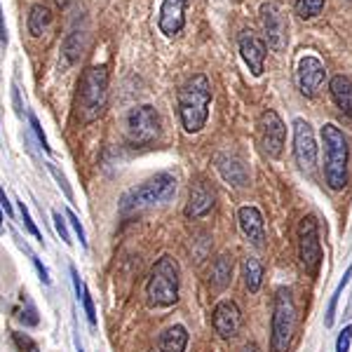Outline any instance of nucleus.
I'll use <instances>...</instances> for the list:
<instances>
[{"label": "nucleus", "mask_w": 352, "mask_h": 352, "mask_svg": "<svg viewBox=\"0 0 352 352\" xmlns=\"http://www.w3.org/2000/svg\"><path fill=\"white\" fill-rule=\"evenodd\" d=\"M179 118L181 124L188 134H197L207 124L209 118V104H212V85L207 76L195 73L186 80L184 87L179 89Z\"/></svg>", "instance_id": "1"}, {"label": "nucleus", "mask_w": 352, "mask_h": 352, "mask_svg": "<svg viewBox=\"0 0 352 352\" xmlns=\"http://www.w3.org/2000/svg\"><path fill=\"white\" fill-rule=\"evenodd\" d=\"M109 104V68L89 66L82 71L78 82L76 109L82 122H94L104 116Z\"/></svg>", "instance_id": "2"}, {"label": "nucleus", "mask_w": 352, "mask_h": 352, "mask_svg": "<svg viewBox=\"0 0 352 352\" xmlns=\"http://www.w3.org/2000/svg\"><path fill=\"white\" fill-rule=\"evenodd\" d=\"M176 192V179L174 174L169 172H160L153 179L144 181L141 186H134L122 195L120 200V212L129 214V212H139V209L146 207H155V204H164L174 197Z\"/></svg>", "instance_id": "3"}, {"label": "nucleus", "mask_w": 352, "mask_h": 352, "mask_svg": "<svg viewBox=\"0 0 352 352\" xmlns=\"http://www.w3.org/2000/svg\"><path fill=\"white\" fill-rule=\"evenodd\" d=\"M146 298L153 308H169L179 300V263L172 256H160L153 263L146 282Z\"/></svg>", "instance_id": "4"}, {"label": "nucleus", "mask_w": 352, "mask_h": 352, "mask_svg": "<svg viewBox=\"0 0 352 352\" xmlns=\"http://www.w3.org/2000/svg\"><path fill=\"white\" fill-rule=\"evenodd\" d=\"M322 141H324V176L331 190H343L348 184V139L333 122L322 127Z\"/></svg>", "instance_id": "5"}, {"label": "nucleus", "mask_w": 352, "mask_h": 352, "mask_svg": "<svg viewBox=\"0 0 352 352\" xmlns=\"http://www.w3.org/2000/svg\"><path fill=\"white\" fill-rule=\"evenodd\" d=\"M294 329H296V303L289 289H277L272 300V320H270V350L287 352L292 345Z\"/></svg>", "instance_id": "6"}, {"label": "nucleus", "mask_w": 352, "mask_h": 352, "mask_svg": "<svg viewBox=\"0 0 352 352\" xmlns=\"http://www.w3.org/2000/svg\"><path fill=\"white\" fill-rule=\"evenodd\" d=\"M127 134L136 146H148L160 136V113L153 106H136L127 116Z\"/></svg>", "instance_id": "7"}, {"label": "nucleus", "mask_w": 352, "mask_h": 352, "mask_svg": "<svg viewBox=\"0 0 352 352\" xmlns=\"http://www.w3.org/2000/svg\"><path fill=\"white\" fill-rule=\"evenodd\" d=\"M298 258L300 265L317 275L322 263V247H320V228H317L315 217H303L298 223Z\"/></svg>", "instance_id": "8"}, {"label": "nucleus", "mask_w": 352, "mask_h": 352, "mask_svg": "<svg viewBox=\"0 0 352 352\" xmlns=\"http://www.w3.org/2000/svg\"><path fill=\"white\" fill-rule=\"evenodd\" d=\"M258 134H261V148L268 157H280L285 151V139H287V127L282 122V118L277 116V111L268 109L258 120Z\"/></svg>", "instance_id": "9"}, {"label": "nucleus", "mask_w": 352, "mask_h": 352, "mask_svg": "<svg viewBox=\"0 0 352 352\" xmlns=\"http://www.w3.org/2000/svg\"><path fill=\"white\" fill-rule=\"evenodd\" d=\"M294 157L303 172H310L317 164V141L312 124L303 118L294 120Z\"/></svg>", "instance_id": "10"}, {"label": "nucleus", "mask_w": 352, "mask_h": 352, "mask_svg": "<svg viewBox=\"0 0 352 352\" xmlns=\"http://www.w3.org/2000/svg\"><path fill=\"white\" fill-rule=\"evenodd\" d=\"M261 21H263L265 31V45L272 52H282L287 45V19L282 14L280 5L275 3H263L261 5Z\"/></svg>", "instance_id": "11"}, {"label": "nucleus", "mask_w": 352, "mask_h": 352, "mask_svg": "<svg viewBox=\"0 0 352 352\" xmlns=\"http://www.w3.org/2000/svg\"><path fill=\"white\" fill-rule=\"evenodd\" d=\"M296 78H298V89H300V94L308 96V99H312V96L320 92L322 82H324L327 68H324V64H322L320 59H317V56L305 54V56H300V61H298Z\"/></svg>", "instance_id": "12"}, {"label": "nucleus", "mask_w": 352, "mask_h": 352, "mask_svg": "<svg viewBox=\"0 0 352 352\" xmlns=\"http://www.w3.org/2000/svg\"><path fill=\"white\" fill-rule=\"evenodd\" d=\"M240 54L244 59V64L249 66L252 76H261L263 73V66H265V52H268V45H265L263 38H258L252 28L240 33Z\"/></svg>", "instance_id": "13"}, {"label": "nucleus", "mask_w": 352, "mask_h": 352, "mask_svg": "<svg viewBox=\"0 0 352 352\" xmlns=\"http://www.w3.org/2000/svg\"><path fill=\"white\" fill-rule=\"evenodd\" d=\"M212 322H214V329L221 338H235L242 329V312L237 308V303L232 300H221L214 308V315H212Z\"/></svg>", "instance_id": "14"}, {"label": "nucleus", "mask_w": 352, "mask_h": 352, "mask_svg": "<svg viewBox=\"0 0 352 352\" xmlns=\"http://www.w3.org/2000/svg\"><path fill=\"white\" fill-rule=\"evenodd\" d=\"M186 5L188 0H162L160 5V19H157V26H160V33H164L167 38H174L184 31L186 26Z\"/></svg>", "instance_id": "15"}, {"label": "nucleus", "mask_w": 352, "mask_h": 352, "mask_svg": "<svg viewBox=\"0 0 352 352\" xmlns=\"http://www.w3.org/2000/svg\"><path fill=\"white\" fill-rule=\"evenodd\" d=\"M214 209V188L207 181H195L188 192V204H186V217L202 219Z\"/></svg>", "instance_id": "16"}, {"label": "nucleus", "mask_w": 352, "mask_h": 352, "mask_svg": "<svg viewBox=\"0 0 352 352\" xmlns=\"http://www.w3.org/2000/svg\"><path fill=\"white\" fill-rule=\"evenodd\" d=\"M237 221H240L244 237H247L254 247H263V240H265L263 214H261L256 207H240L237 209Z\"/></svg>", "instance_id": "17"}, {"label": "nucleus", "mask_w": 352, "mask_h": 352, "mask_svg": "<svg viewBox=\"0 0 352 352\" xmlns=\"http://www.w3.org/2000/svg\"><path fill=\"white\" fill-rule=\"evenodd\" d=\"M217 169L221 172V176L228 181V184L247 186V181H249L247 167L242 164V160H237L235 155H230V153H219V155H217Z\"/></svg>", "instance_id": "18"}, {"label": "nucleus", "mask_w": 352, "mask_h": 352, "mask_svg": "<svg viewBox=\"0 0 352 352\" xmlns=\"http://www.w3.org/2000/svg\"><path fill=\"white\" fill-rule=\"evenodd\" d=\"M186 345H188V331H186V327L174 324L164 329L153 352H184Z\"/></svg>", "instance_id": "19"}, {"label": "nucleus", "mask_w": 352, "mask_h": 352, "mask_svg": "<svg viewBox=\"0 0 352 352\" xmlns=\"http://www.w3.org/2000/svg\"><path fill=\"white\" fill-rule=\"evenodd\" d=\"M329 89H331V96L336 101V106L345 116L352 120V80L345 76H333L331 82H329Z\"/></svg>", "instance_id": "20"}, {"label": "nucleus", "mask_w": 352, "mask_h": 352, "mask_svg": "<svg viewBox=\"0 0 352 352\" xmlns=\"http://www.w3.org/2000/svg\"><path fill=\"white\" fill-rule=\"evenodd\" d=\"M50 24H52V10L43 3H36L28 12V33L33 38H41Z\"/></svg>", "instance_id": "21"}, {"label": "nucleus", "mask_w": 352, "mask_h": 352, "mask_svg": "<svg viewBox=\"0 0 352 352\" xmlns=\"http://www.w3.org/2000/svg\"><path fill=\"white\" fill-rule=\"evenodd\" d=\"M71 277H73V287H76V294H78V300L82 303V308H85V315H87V322L92 327H96V310H94V300L92 296H89V292H87V285L80 280V275H78V270H76V265H71Z\"/></svg>", "instance_id": "22"}, {"label": "nucleus", "mask_w": 352, "mask_h": 352, "mask_svg": "<svg viewBox=\"0 0 352 352\" xmlns=\"http://www.w3.org/2000/svg\"><path fill=\"white\" fill-rule=\"evenodd\" d=\"M230 275H232V261L228 256H219L212 265V287L217 292H223L230 285Z\"/></svg>", "instance_id": "23"}, {"label": "nucleus", "mask_w": 352, "mask_h": 352, "mask_svg": "<svg viewBox=\"0 0 352 352\" xmlns=\"http://www.w3.org/2000/svg\"><path fill=\"white\" fill-rule=\"evenodd\" d=\"M244 285L252 294H256L263 285V263L258 258H244Z\"/></svg>", "instance_id": "24"}, {"label": "nucleus", "mask_w": 352, "mask_h": 352, "mask_svg": "<svg viewBox=\"0 0 352 352\" xmlns=\"http://www.w3.org/2000/svg\"><path fill=\"white\" fill-rule=\"evenodd\" d=\"M350 277H352V265H350L348 270H345L343 280L338 282L336 292H333L331 300H329V308H327V315H324V327H333V320H336V308H338V298H340V294H343V289L348 287Z\"/></svg>", "instance_id": "25"}, {"label": "nucleus", "mask_w": 352, "mask_h": 352, "mask_svg": "<svg viewBox=\"0 0 352 352\" xmlns=\"http://www.w3.org/2000/svg\"><path fill=\"white\" fill-rule=\"evenodd\" d=\"M294 10H296V14L300 19H315V16L322 14V10H324V0H296Z\"/></svg>", "instance_id": "26"}, {"label": "nucleus", "mask_w": 352, "mask_h": 352, "mask_svg": "<svg viewBox=\"0 0 352 352\" xmlns=\"http://www.w3.org/2000/svg\"><path fill=\"white\" fill-rule=\"evenodd\" d=\"M80 41H78V33H73V36H68L66 38V43H64V52H66V64L71 66V64H76L78 61V56H80Z\"/></svg>", "instance_id": "27"}, {"label": "nucleus", "mask_w": 352, "mask_h": 352, "mask_svg": "<svg viewBox=\"0 0 352 352\" xmlns=\"http://www.w3.org/2000/svg\"><path fill=\"white\" fill-rule=\"evenodd\" d=\"M24 303H26V310H21V315H19V322L24 327H36L38 324V310H36V305L31 303V298L24 294Z\"/></svg>", "instance_id": "28"}, {"label": "nucleus", "mask_w": 352, "mask_h": 352, "mask_svg": "<svg viewBox=\"0 0 352 352\" xmlns=\"http://www.w3.org/2000/svg\"><path fill=\"white\" fill-rule=\"evenodd\" d=\"M19 214H21V221H24V226H26V230L31 232L36 240H41L43 242V235H41V230H38V226L33 223V219H31V214H28V209H26V204L24 202H19Z\"/></svg>", "instance_id": "29"}, {"label": "nucleus", "mask_w": 352, "mask_h": 352, "mask_svg": "<svg viewBox=\"0 0 352 352\" xmlns=\"http://www.w3.org/2000/svg\"><path fill=\"white\" fill-rule=\"evenodd\" d=\"M28 120H31V129H33V134H36V139H38V144H41V148H43L45 153H50L47 136H45L43 127H41V122H38V118L33 116V113H28Z\"/></svg>", "instance_id": "30"}, {"label": "nucleus", "mask_w": 352, "mask_h": 352, "mask_svg": "<svg viewBox=\"0 0 352 352\" xmlns=\"http://www.w3.org/2000/svg\"><path fill=\"white\" fill-rule=\"evenodd\" d=\"M47 169H50V174H52V176H54V181H56V184H59V188H61V190H64V195L68 197V200H73V190H71V186H68L66 176H64V174H61V172H59V169H56V167H54V164H52V162H47Z\"/></svg>", "instance_id": "31"}, {"label": "nucleus", "mask_w": 352, "mask_h": 352, "mask_svg": "<svg viewBox=\"0 0 352 352\" xmlns=\"http://www.w3.org/2000/svg\"><path fill=\"white\" fill-rule=\"evenodd\" d=\"M52 219H54V228H56V235L61 237L66 244H73V240H71V232H68V226H66V219L61 217L59 212H54L52 214Z\"/></svg>", "instance_id": "32"}, {"label": "nucleus", "mask_w": 352, "mask_h": 352, "mask_svg": "<svg viewBox=\"0 0 352 352\" xmlns=\"http://www.w3.org/2000/svg\"><path fill=\"white\" fill-rule=\"evenodd\" d=\"M66 221H68V223L73 226V230L78 232V240H80V244H82V247H87V237H85V228H82L80 219H78L76 214L71 212V209H68V212H66Z\"/></svg>", "instance_id": "33"}, {"label": "nucleus", "mask_w": 352, "mask_h": 352, "mask_svg": "<svg viewBox=\"0 0 352 352\" xmlns=\"http://www.w3.org/2000/svg\"><path fill=\"white\" fill-rule=\"evenodd\" d=\"M350 343H352V327L348 324L343 331L338 333L336 340V352H350Z\"/></svg>", "instance_id": "34"}, {"label": "nucleus", "mask_w": 352, "mask_h": 352, "mask_svg": "<svg viewBox=\"0 0 352 352\" xmlns=\"http://www.w3.org/2000/svg\"><path fill=\"white\" fill-rule=\"evenodd\" d=\"M12 338H14L16 348H19L21 352H38V345L33 343V340L28 338L26 333H12Z\"/></svg>", "instance_id": "35"}, {"label": "nucleus", "mask_w": 352, "mask_h": 352, "mask_svg": "<svg viewBox=\"0 0 352 352\" xmlns=\"http://www.w3.org/2000/svg\"><path fill=\"white\" fill-rule=\"evenodd\" d=\"M31 261H33V265H36V270H38V275H41V280L45 282V285H50V272H47V268H45V265L41 263V258L36 256V254H31Z\"/></svg>", "instance_id": "36"}, {"label": "nucleus", "mask_w": 352, "mask_h": 352, "mask_svg": "<svg viewBox=\"0 0 352 352\" xmlns=\"http://www.w3.org/2000/svg\"><path fill=\"white\" fill-rule=\"evenodd\" d=\"M0 207L5 209V214H8V217H12V204H10V200H8V195H5V188H0Z\"/></svg>", "instance_id": "37"}, {"label": "nucleus", "mask_w": 352, "mask_h": 352, "mask_svg": "<svg viewBox=\"0 0 352 352\" xmlns=\"http://www.w3.org/2000/svg\"><path fill=\"white\" fill-rule=\"evenodd\" d=\"M12 96H14V106H16V113L21 116V99H19V89H16V85H12Z\"/></svg>", "instance_id": "38"}, {"label": "nucleus", "mask_w": 352, "mask_h": 352, "mask_svg": "<svg viewBox=\"0 0 352 352\" xmlns=\"http://www.w3.org/2000/svg\"><path fill=\"white\" fill-rule=\"evenodd\" d=\"M0 43H8V33H5V21H3V12H0Z\"/></svg>", "instance_id": "39"}, {"label": "nucleus", "mask_w": 352, "mask_h": 352, "mask_svg": "<svg viewBox=\"0 0 352 352\" xmlns=\"http://www.w3.org/2000/svg\"><path fill=\"white\" fill-rule=\"evenodd\" d=\"M54 3H56V8H61V10H64V8H68V5L73 3V0H54Z\"/></svg>", "instance_id": "40"}, {"label": "nucleus", "mask_w": 352, "mask_h": 352, "mask_svg": "<svg viewBox=\"0 0 352 352\" xmlns=\"http://www.w3.org/2000/svg\"><path fill=\"white\" fill-rule=\"evenodd\" d=\"M240 352H258V348H256L254 343H249V345H244V348H242Z\"/></svg>", "instance_id": "41"}, {"label": "nucleus", "mask_w": 352, "mask_h": 352, "mask_svg": "<svg viewBox=\"0 0 352 352\" xmlns=\"http://www.w3.org/2000/svg\"><path fill=\"white\" fill-rule=\"evenodd\" d=\"M78 352H85V350H82V345H80V343H78Z\"/></svg>", "instance_id": "42"}, {"label": "nucleus", "mask_w": 352, "mask_h": 352, "mask_svg": "<svg viewBox=\"0 0 352 352\" xmlns=\"http://www.w3.org/2000/svg\"><path fill=\"white\" fill-rule=\"evenodd\" d=\"M0 226H3V212H0Z\"/></svg>", "instance_id": "43"}]
</instances>
